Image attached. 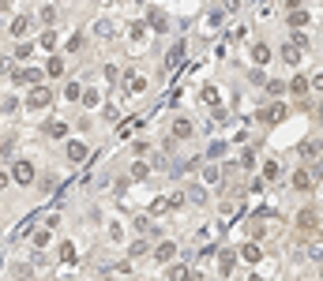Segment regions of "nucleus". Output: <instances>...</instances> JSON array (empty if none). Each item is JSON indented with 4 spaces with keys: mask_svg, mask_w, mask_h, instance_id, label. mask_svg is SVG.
I'll use <instances>...</instances> for the list:
<instances>
[{
    "mask_svg": "<svg viewBox=\"0 0 323 281\" xmlns=\"http://www.w3.org/2000/svg\"><path fill=\"white\" fill-rule=\"evenodd\" d=\"M289 184H293V191H312V188H316V172L293 169V172H289Z\"/></svg>",
    "mask_w": 323,
    "mask_h": 281,
    "instance_id": "f257e3e1",
    "label": "nucleus"
},
{
    "mask_svg": "<svg viewBox=\"0 0 323 281\" xmlns=\"http://www.w3.org/2000/svg\"><path fill=\"white\" fill-rule=\"evenodd\" d=\"M293 225H297V232H316V229H319V214H316L312 206H305V210L297 214V221H293Z\"/></svg>",
    "mask_w": 323,
    "mask_h": 281,
    "instance_id": "f03ea898",
    "label": "nucleus"
},
{
    "mask_svg": "<svg viewBox=\"0 0 323 281\" xmlns=\"http://www.w3.org/2000/svg\"><path fill=\"white\" fill-rule=\"evenodd\" d=\"M49 101H53V90L38 86V90H30V98H26V109H45Z\"/></svg>",
    "mask_w": 323,
    "mask_h": 281,
    "instance_id": "7ed1b4c3",
    "label": "nucleus"
},
{
    "mask_svg": "<svg viewBox=\"0 0 323 281\" xmlns=\"http://www.w3.org/2000/svg\"><path fill=\"white\" fill-rule=\"evenodd\" d=\"M260 120L263 124H278V120H286V105H267V109H260Z\"/></svg>",
    "mask_w": 323,
    "mask_h": 281,
    "instance_id": "20e7f679",
    "label": "nucleus"
},
{
    "mask_svg": "<svg viewBox=\"0 0 323 281\" xmlns=\"http://www.w3.org/2000/svg\"><path fill=\"white\" fill-rule=\"evenodd\" d=\"M12 177H15L19 184H30V180H34V165H30L26 158H19V161H15V172H12Z\"/></svg>",
    "mask_w": 323,
    "mask_h": 281,
    "instance_id": "39448f33",
    "label": "nucleus"
},
{
    "mask_svg": "<svg viewBox=\"0 0 323 281\" xmlns=\"http://www.w3.org/2000/svg\"><path fill=\"white\" fill-rule=\"evenodd\" d=\"M301 49H305V45H297V42L289 38V42L282 45V60H286V64H301Z\"/></svg>",
    "mask_w": 323,
    "mask_h": 281,
    "instance_id": "423d86ee",
    "label": "nucleus"
},
{
    "mask_svg": "<svg viewBox=\"0 0 323 281\" xmlns=\"http://www.w3.org/2000/svg\"><path fill=\"white\" fill-rule=\"evenodd\" d=\"M173 255H177V244H173V240H162V244L154 248V259H158V263H169Z\"/></svg>",
    "mask_w": 323,
    "mask_h": 281,
    "instance_id": "0eeeda50",
    "label": "nucleus"
},
{
    "mask_svg": "<svg viewBox=\"0 0 323 281\" xmlns=\"http://www.w3.org/2000/svg\"><path fill=\"white\" fill-rule=\"evenodd\" d=\"M271 56H274V53H271V45H263V42H260V45H252V60L260 64V67H263V64H271Z\"/></svg>",
    "mask_w": 323,
    "mask_h": 281,
    "instance_id": "6e6552de",
    "label": "nucleus"
},
{
    "mask_svg": "<svg viewBox=\"0 0 323 281\" xmlns=\"http://www.w3.org/2000/svg\"><path fill=\"white\" fill-rule=\"evenodd\" d=\"M312 90V79H305V75H293V79H289V94H297V98H301V94H308Z\"/></svg>",
    "mask_w": 323,
    "mask_h": 281,
    "instance_id": "1a4fd4ad",
    "label": "nucleus"
},
{
    "mask_svg": "<svg viewBox=\"0 0 323 281\" xmlns=\"http://www.w3.org/2000/svg\"><path fill=\"white\" fill-rule=\"evenodd\" d=\"M323 154V143L319 139H305L301 143V158H319Z\"/></svg>",
    "mask_w": 323,
    "mask_h": 281,
    "instance_id": "9d476101",
    "label": "nucleus"
},
{
    "mask_svg": "<svg viewBox=\"0 0 323 281\" xmlns=\"http://www.w3.org/2000/svg\"><path fill=\"white\" fill-rule=\"evenodd\" d=\"M289 26H293V30L308 26V12H305V8H293V12H289Z\"/></svg>",
    "mask_w": 323,
    "mask_h": 281,
    "instance_id": "9b49d317",
    "label": "nucleus"
},
{
    "mask_svg": "<svg viewBox=\"0 0 323 281\" xmlns=\"http://www.w3.org/2000/svg\"><path fill=\"white\" fill-rule=\"evenodd\" d=\"M192 131H196V128H192V120H184V116H180V120L173 124V135H177V139H192Z\"/></svg>",
    "mask_w": 323,
    "mask_h": 281,
    "instance_id": "f8f14e48",
    "label": "nucleus"
},
{
    "mask_svg": "<svg viewBox=\"0 0 323 281\" xmlns=\"http://www.w3.org/2000/svg\"><path fill=\"white\" fill-rule=\"evenodd\" d=\"M241 259H244V263H260V259H263V251L255 248V244H241Z\"/></svg>",
    "mask_w": 323,
    "mask_h": 281,
    "instance_id": "ddd939ff",
    "label": "nucleus"
},
{
    "mask_svg": "<svg viewBox=\"0 0 323 281\" xmlns=\"http://www.w3.org/2000/svg\"><path fill=\"white\" fill-rule=\"evenodd\" d=\"M64 154H68V161H83V158H87V147H83V143H68Z\"/></svg>",
    "mask_w": 323,
    "mask_h": 281,
    "instance_id": "4468645a",
    "label": "nucleus"
},
{
    "mask_svg": "<svg viewBox=\"0 0 323 281\" xmlns=\"http://www.w3.org/2000/svg\"><path fill=\"white\" fill-rule=\"evenodd\" d=\"M45 75H49V79H60L64 75V56H53L49 67H45Z\"/></svg>",
    "mask_w": 323,
    "mask_h": 281,
    "instance_id": "2eb2a0df",
    "label": "nucleus"
},
{
    "mask_svg": "<svg viewBox=\"0 0 323 281\" xmlns=\"http://www.w3.org/2000/svg\"><path fill=\"white\" fill-rule=\"evenodd\" d=\"M278 177H282V165H278V158H271L263 165V180H278Z\"/></svg>",
    "mask_w": 323,
    "mask_h": 281,
    "instance_id": "dca6fc26",
    "label": "nucleus"
},
{
    "mask_svg": "<svg viewBox=\"0 0 323 281\" xmlns=\"http://www.w3.org/2000/svg\"><path fill=\"white\" fill-rule=\"evenodd\" d=\"M233 263H237V255H233V251H222V255H218V270H222V274H230Z\"/></svg>",
    "mask_w": 323,
    "mask_h": 281,
    "instance_id": "f3484780",
    "label": "nucleus"
},
{
    "mask_svg": "<svg viewBox=\"0 0 323 281\" xmlns=\"http://www.w3.org/2000/svg\"><path fill=\"white\" fill-rule=\"evenodd\" d=\"M64 131H68V124H60V120H49V124H45V135H53V139H64Z\"/></svg>",
    "mask_w": 323,
    "mask_h": 281,
    "instance_id": "a211bd4d",
    "label": "nucleus"
},
{
    "mask_svg": "<svg viewBox=\"0 0 323 281\" xmlns=\"http://www.w3.org/2000/svg\"><path fill=\"white\" fill-rule=\"evenodd\" d=\"M286 90H289V83H282V79H271L267 83V94H271V98H282Z\"/></svg>",
    "mask_w": 323,
    "mask_h": 281,
    "instance_id": "6ab92c4d",
    "label": "nucleus"
},
{
    "mask_svg": "<svg viewBox=\"0 0 323 281\" xmlns=\"http://www.w3.org/2000/svg\"><path fill=\"white\" fill-rule=\"evenodd\" d=\"M166 277H192V270L184 263H173V266H166Z\"/></svg>",
    "mask_w": 323,
    "mask_h": 281,
    "instance_id": "aec40b11",
    "label": "nucleus"
},
{
    "mask_svg": "<svg viewBox=\"0 0 323 281\" xmlns=\"http://www.w3.org/2000/svg\"><path fill=\"white\" fill-rule=\"evenodd\" d=\"M128 90H132V94L147 90V79H143V75H128Z\"/></svg>",
    "mask_w": 323,
    "mask_h": 281,
    "instance_id": "412c9836",
    "label": "nucleus"
},
{
    "mask_svg": "<svg viewBox=\"0 0 323 281\" xmlns=\"http://www.w3.org/2000/svg\"><path fill=\"white\" fill-rule=\"evenodd\" d=\"M203 180L207 184H218V180H222V169H218V165H207L203 169Z\"/></svg>",
    "mask_w": 323,
    "mask_h": 281,
    "instance_id": "4be33fe9",
    "label": "nucleus"
},
{
    "mask_svg": "<svg viewBox=\"0 0 323 281\" xmlns=\"http://www.w3.org/2000/svg\"><path fill=\"white\" fill-rule=\"evenodd\" d=\"M188 199L192 202H207V191L199 188V184H192V188H188Z\"/></svg>",
    "mask_w": 323,
    "mask_h": 281,
    "instance_id": "5701e85b",
    "label": "nucleus"
},
{
    "mask_svg": "<svg viewBox=\"0 0 323 281\" xmlns=\"http://www.w3.org/2000/svg\"><path fill=\"white\" fill-rule=\"evenodd\" d=\"M42 49H56V30H42Z\"/></svg>",
    "mask_w": 323,
    "mask_h": 281,
    "instance_id": "b1692460",
    "label": "nucleus"
},
{
    "mask_svg": "<svg viewBox=\"0 0 323 281\" xmlns=\"http://www.w3.org/2000/svg\"><path fill=\"white\" fill-rule=\"evenodd\" d=\"M64 94H68V101H79L83 86H79V83H68V86H64Z\"/></svg>",
    "mask_w": 323,
    "mask_h": 281,
    "instance_id": "393cba45",
    "label": "nucleus"
},
{
    "mask_svg": "<svg viewBox=\"0 0 323 281\" xmlns=\"http://www.w3.org/2000/svg\"><path fill=\"white\" fill-rule=\"evenodd\" d=\"M147 161H136V165H132V177H136V180H147Z\"/></svg>",
    "mask_w": 323,
    "mask_h": 281,
    "instance_id": "a878e982",
    "label": "nucleus"
},
{
    "mask_svg": "<svg viewBox=\"0 0 323 281\" xmlns=\"http://www.w3.org/2000/svg\"><path fill=\"white\" fill-rule=\"evenodd\" d=\"M150 26H158V30H166V15H162V12H150Z\"/></svg>",
    "mask_w": 323,
    "mask_h": 281,
    "instance_id": "bb28decb",
    "label": "nucleus"
},
{
    "mask_svg": "<svg viewBox=\"0 0 323 281\" xmlns=\"http://www.w3.org/2000/svg\"><path fill=\"white\" fill-rule=\"evenodd\" d=\"M12 34H15V38H23V34H26V19H23V15H19L15 23H12Z\"/></svg>",
    "mask_w": 323,
    "mask_h": 281,
    "instance_id": "cd10ccee",
    "label": "nucleus"
},
{
    "mask_svg": "<svg viewBox=\"0 0 323 281\" xmlns=\"http://www.w3.org/2000/svg\"><path fill=\"white\" fill-rule=\"evenodd\" d=\"M203 101L207 105H218V90H214V86H207V90H203Z\"/></svg>",
    "mask_w": 323,
    "mask_h": 281,
    "instance_id": "c85d7f7f",
    "label": "nucleus"
},
{
    "mask_svg": "<svg viewBox=\"0 0 323 281\" xmlns=\"http://www.w3.org/2000/svg\"><path fill=\"white\" fill-rule=\"evenodd\" d=\"M34 244H38V248H45V244H49V232L38 229V232H34Z\"/></svg>",
    "mask_w": 323,
    "mask_h": 281,
    "instance_id": "c756f323",
    "label": "nucleus"
},
{
    "mask_svg": "<svg viewBox=\"0 0 323 281\" xmlns=\"http://www.w3.org/2000/svg\"><path fill=\"white\" fill-rule=\"evenodd\" d=\"M79 101H83V105H98V90H87Z\"/></svg>",
    "mask_w": 323,
    "mask_h": 281,
    "instance_id": "7c9ffc66",
    "label": "nucleus"
},
{
    "mask_svg": "<svg viewBox=\"0 0 323 281\" xmlns=\"http://www.w3.org/2000/svg\"><path fill=\"white\" fill-rule=\"evenodd\" d=\"M60 259H64V263H72V259H75V251H72V244H60Z\"/></svg>",
    "mask_w": 323,
    "mask_h": 281,
    "instance_id": "2f4dec72",
    "label": "nucleus"
},
{
    "mask_svg": "<svg viewBox=\"0 0 323 281\" xmlns=\"http://www.w3.org/2000/svg\"><path fill=\"white\" fill-rule=\"evenodd\" d=\"M132 255H136V259L147 255V244H143V240H136V244H132Z\"/></svg>",
    "mask_w": 323,
    "mask_h": 281,
    "instance_id": "473e14b6",
    "label": "nucleus"
},
{
    "mask_svg": "<svg viewBox=\"0 0 323 281\" xmlns=\"http://www.w3.org/2000/svg\"><path fill=\"white\" fill-rule=\"evenodd\" d=\"M222 8L225 12H241V0H222Z\"/></svg>",
    "mask_w": 323,
    "mask_h": 281,
    "instance_id": "72a5a7b5",
    "label": "nucleus"
},
{
    "mask_svg": "<svg viewBox=\"0 0 323 281\" xmlns=\"http://www.w3.org/2000/svg\"><path fill=\"white\" fill-rule=\"evenodd\" d=\"M312 90H319V94H323V72H319V75H312Z\"/></svg>",
    "mask_w": 323,
    "mask_h": 281,
    "instance_id": "f704fd0d",
    "label": "nucleus"
},
{
    "mask_svg": "<svg viewBox=\"0 0 323 281\" xmlns=\"http://www.w3.org/2000/svg\"><path fill=\"white\" fill-rule=\"evenodd\" d=\"M8 184H12V177H8V169H0V191H4Z\"/></svg>",
    "mask_w": 323,
    "mask_h": 281,
    "instance_id": "c9c22d12",
    "label": "nucleus"
},
{
    "mask_svg": "<svg viewBox=\"0 0 323 281\" xmlns=\"http://www.w3.org/2000/svg\"><path fill=\"white\" fill-rule=\"evenodd\" d=\"M319 120H323V105H319Z\"/></svg>",
    "mask_w": 323,
    "mask_h": 281,
    "instance_id": "e433bc0d",
    "label": "nucleus"
},
{
    "mask_svg": "<svg viewBox=\"0 0 323 281\" xmlns=\"http://www.w3.org/2000/svg\"><path fill=\"white\" fill-rule=\"evenodd\" d=\"M319 277H323V270H319Z\"/></svg>",
    "mask_w": 323,
    "mask_h": 281,
    "instance_id": "4c0bfd02",
    "label": "nucleus"
}]
</instances>
